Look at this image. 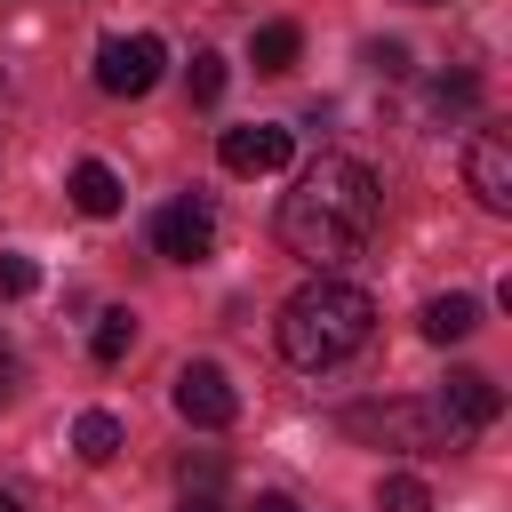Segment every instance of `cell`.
Instances as JSON below:
<instances>
[{"label": "cell", "instance_id": "cell-4", "mask_svg": "<svg viewBox=\"0 0 512 512\" xmlns=\"http://www.w3.org/2000/svg\"><path fill=\"white\" fill-rule=\"evenodd\" d=\"M160 64H168V48H160L152 32H112V40L96 48V88H104V96H144V88L160 80Z\"/></svg>", "mask_w": 512, "mask_h": 512}, {"label": "cell", "instance_id": "cell-17", "mask_svg": "<svg viewBox=\"0 0 512 512\" xmlns=\"http://www.w3.org/2000/svg\"><path fill=\"white\" fill-rule=\"evenodd\" d=\"M184 80H192V104H216V96H224V56H208V48H200Z\"/></svg>", "mask_w": 512, "mask_h": 512}, {"label": "cell", "instance_id": "cell-11", "mask_svg": "<svg viewBox=\"0 0 512 512\" xmlns=\"http://www.w3.org/2000/svg\"><path fill=\"white\" fill-rule=\"evenodd\" d=\"M472 328H480V304H472V296H432V304H424V336H432V344H464Z\"/></svg>", "mask_w": 512, "mask_h": 512}, {"label": "cell", "instance_id": "cell-10", "mask_svg": "<svg viewBox=\"0 0 512 512\" xmlns=\"http://www.w3.org/2000/svg\"><path fill=\"white\" fill-rule=\"evenodd\" d=\"M72 208H80V216H120V176H112L104 160H80V168H72Z\"/></svg>", "mask_w": 512, "mask_h": 512}, {"label": "cell", "instance_id": "cell-6", "mask_svg": "<svg viewBox=\"0 0 512 512\" xmlns=\"http://www.w3.org/2000/svg\"><path fill=\"white\" fill-rule=\"evenodd\" d=\"M152 248L160 256H176V264H200V256H216V208L208 200H168L160 216H152Z\"/></svg>", "mask_w": 512, "mask_h": 512}, {"label": "cell", "instance_id": "cell-8", "mask_svg": "<svg viewBox=\"0 0 512 512\" xmlns=\"http://www.w3.org/2000/svg\"><path fill=\"white\" fill-rule=\"evenodd\" d=\"M344 424H352L360 440H392V448H448L440 416H432V408H408V400H392V408H352Z\"/></svg>", "mask_w": 512, "mask_h": 512}, {"label": "cell", "instance_id": "cell-5", "mask_svg": "<svg viewBox=\"0 0 512 512\" xmlns=\"http://www.w3.org/2000/svg\"><path fill=\"white\" fill-rule=\"evenodd\" d=\"M176 416H184V424H200V432L232 424V416H240L232 376H224L216 360H184V368H176Z\"/></svg>", "mask_w": 512, "mask_h": 512}, {"label": "cell", "instance_id": "cell-20", "mask_svg": "<svg viewBox=\"0 0 512 512\" xmlns=\"http://www.w3.org/2000/svg\"><path fill=\"white\" fill-rule=\"evenodd\" d=\"M256 512H296V504H288V496L272 488V496H256Z\"/></svg>", "mask_w": 512, "mask_h": 512}, {"label": "cell", "instance_id": "cell-15", "mask_svg": "<svg viewBox=\"0 0 512 512\" xmlns=\"http://www.w3.org/2000/svg\"><path fill=\"white\" fill-rule=\"evenodd\" d=\"M376 504H384V512H432V488H424L416 472H384V480H376Z\"/></svg>", "mask_w": 512, "mask_h": 512}, {"label": "cell", "instance_id": "cell-9", "mask_svg": "<svg viewBox=\"0 0 512 512\" xmlns=\"http://www.w3.org/2000/svg\"><path fill=\"white\" fill-rule=\"evenodd\" d=\"M288 144H296L288 128L256 120V128H224V136H216V160H224L232 176H272V168L288 160Z\"/></svg>", "mask_w": 512, "mask_h": 512}, {"label": "cell", "instance_id": "cell-13", "mask_svg": "<svg viewBox=\"0 0 512 512\" xmlns=\"http://www.w3.org/2000/svg\"><path fill=\"white\" fill-rule=\"evenodd\" d=\"M128 344H136V312L128 304H112V312H96V336H88V352L112 368V360H128Z\"/></svg>", "mask_w": 512, "mask_h": 512}, {"label": "cell", "instance_id": "cell-1", "mask_svg": "<svg viewBox=\"0 0 512 512\" xmlns=\"http://www.w3.org/2000/svg\"><path fill=\"white\" fill-rule=\"evenodd\" d=\"M376 216H384L376 176H368L352 152H320V160L296 176V192L280 200V240H288V256H304L312 272L336 280V272L368 248Z\"/></svg>", "mask_w": 512, "mask_h": 512}, {"label": "cell", "instance_id": "cell-3", "mask_svg": "<svg viewBox=\"0 0 512 512\" xmlns=\"http://www.w3.org/2000/svg\"><path fill=\"white\" fill-rule=\"evenodd\" d=\"M432 416H440V432H448V448H464L472 432H488L496 416H504V392L480 376V368H448V384H440V400H432Z\"/></svg>", "mask_w": 512, "mask_h": 512}, {"label": "cell", "instance_id": "cell-2", "mask_svg": "<svg viewBox=\"0 0 512 512\" xmlns=\"http://www.w3.org/2000/svg\"><path fill=\"white\" fill-rule=\"evenodd\" d=\"M376 336V304L352 288V280H312V288H296L288 304H280V352L296 360V368H336V360H352L360 344Z\"/></svg>", "mask_w": 512, "mask_h": 512}, {"label": "cell", "instance_id": "cell-16", "mask_svg": "<svg viewBox=\"0 0 512 512\" xmlns=\"http://www.w3.org/2000/svg\"><path fill=\"white\" fill-rule=\"evenodd\" d=\"M432 104H440V112H472V104H480V80H472V72H440V80H432Z\"/></svg>", "mask_w": 512, "mask_h": 512}, {"label": "cell", "instance_id": "cell-19", "mask_svg": "<svg viewBox=\"0 0 512 512\" xmlns=\"http://www.w3.org/2000/svg\"><path fill=\"white\" fill-rule=\"evenodd\" d=\"M8 392H16V352L0 344V400H8Z\"/></svg>", "mask_w": 512, "mask_h": 512}, {"label": "cell", "instance_id": "cell-14", "mask_svg": "<svg viewBox=\"0 0 512 512\" xmlns=\"http://www.w3.org/2000/svg\"><path fill=\"white\" fill-rule=\"evenodd\" d=\"M72 448H80L88 464H112V456H120V416H104V408H88V416L72 424Z\"/></svg>", "mask_w": 512, "mask_h": 512}, {"label": "cell", "instance_id": "cell-12", "mask_svg": "<svg viewBox=\"0 0 512 512\" xmlns=\"http://www.w3.org/2000/svg\"><path fill=\"white\" fill-rule=\"evenodd\" d=\"M296 48H304V32H296V24H256V40H248L256 72H288V64H296Z\"/></svg>", "mask_w": 512, "mask_h": 512}, {"label": "cell", "instance_id": "cell-21", "mask_svg": "<svg viewBox=\"0 0 512 512\" xmlns=\"http://www.w3.org/2000/svg\"><path fill=\"white\" fill-rule=\"evenodd\" d=\"M0 512H24V496H16V488H0Z\"/></svg>", "mask_w": 512, "mask_h": 512}, {"label": "cell", "instance_id": "cell-18", "mask_svg": "<svg viewBox=\"0 0 512 512\" xmlns=\"http://www.w3.org/2000/svg\"><path fill=\"white\" fill-rule=\"evenodd\" d=\"M32 288H40V264L16 256V248H0V296H32Z\"/></svg>", "mask_w": 512, "mask_h": 512}, {"label": "cell", "instance_id": "cell-7", "mask_svg": "<svg viewBox=\"0 0 512 512\" xmlns=\"http://www.w3.org/2000/svg\"><path fill=\"white\" fill-rule=\"evenodd\" d=\"M464 184H472V200H480L488 216L512 208V136H504V128H480V136H472V152H464Z\"/></svg>", "mask_w": 512, "mask_h": 512}]
</instances>
